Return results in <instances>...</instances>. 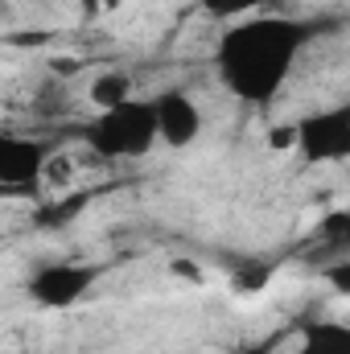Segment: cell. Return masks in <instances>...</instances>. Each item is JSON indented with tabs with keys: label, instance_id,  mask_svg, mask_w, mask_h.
Masks as SVG:
<instances>
[{
	"label": "cell",
	"instance_id": "1",
	"mask_svg": "<svg viewBox=\"0 0 350 354\" xmlns=\"http://www.w3.org/2000/svg\"><path fill=\"white\" fill-rule=\"evenodd\" d=\"M322 29H326L322 21L284 17V12L243 17L219 37L214 71L235 99H243L252 107H268L280 95V87L288 83L305 46L313 37H322Z\"/></svg>",
	"mask_w": 350,
	"mask_h": 354
},
{
	"label": "cell",
	"instance_id": "2",
	"mask_svg": "<svg viewBox=\"0 0 350 354\" xmlns=\"http://www.w3.org/2000/svg\"><path fill=\"white\" fill-rule=\"evenodd\" d=\"M83 140L91 145V153L107 157V161H140L153 153L157 145V115H153V99H124L116 107L95 111Z\"/></svg>",
	"mask_w": 350,
	"mask_h": 354
},
{
	"label": "cell",
	"instance_id": "3",
	"mask_svg": "<svg viewBox=\"0 0 350 354\" xmlns=\"http://www.w3.org/2000/svg\"><path fill=\"white\" fill-rule=\"evenodd\" d=\"M297 153L309 165H330L350 157V107H326L297 120Z\"/></svg>",
	"mask_w": 350,
	"mask_h": 354
},
{
	"label": "cell",
	"instance_id": "4",
	"mask_svg": "<svg viewBox=\"0 0 350 354\" xmlns=\"http://www.w3.org/2000/svg\"><path fill=\"white\" fill-rule=\"evenodd\" d=\"M99 268L95 264H75V260H58V264L37 268L25 280V297L42 309H75L91 292Z\"/></svg>",
	"mask_w": 350,
	"mask_h": 354
},
{
	"label": "cell",
	"instance_id": "5",
	"mask_svg": "<svg viewBox=\"0 0 350 354\" xmlns=\"http://www.w3.org/2000/svg\"><path fill=\"white\" fill-rule=\"evenodd\" d=\"M50 165V145L17 132H0V194H29Z\"/></svg>",
	"mask_w": 350,
	"mask_h": 354
},
{
	"label": "cell",
	"instance_id": "6",
	"mask_svg": "<svg viewBox=\"0 0 350 354\" xmlns=\"http://www.w3.org/2000/svg\"><path fill=\"white\" fill-rule=\"evenodd\" d=\"M153 115H157V145L190 149L202 136V111L185 91H161L153 99Z\"/></svg>",
	"mask_w": 350,
	"mask_h": 354
},
{
	"label": "cell",
	"instance_id": "7",
	"mask_svg": "<svg viewBox=\"0 0 350 354\" xmlns=\"http://www.w3.org/2000/svg\"><path fill=\"white\" fill-rule=\"evenodd\" d=\"M297 354H350V326H342V322H313V326H305Z\"/></svg>",
	"mask_w": 350,
	"mask_h": 354
},
{
	"label": "cell",
	"instance_id": "8",
	"mask_svg": "<svg viewBox=\"0 0 350 354\" xmlns=\"http://www.w3.org/2000/svg\"><path fill=\"white\" fill-rule=\"evenodd\" d=\"M124 99H132V79L124 75V71H103L95 83H91V103L103 111V107H116V103H124Z\"/></svg>",
	"mask_w": 350,
	"mask_h": 354
},
{
	"label": "cell",
	"instance_id": "9",
	"mask_svg": "<svg viewBox=\"0 0 350 354\" xmlns=\"http://www.w3.org/2000/svg\"><path fill=\"white\" fill-rule=\"evenodd\" d=\"M202 12H210L214 21H243V17H256V12H268L272 4L280 0H198Z\"/></svg>",
	"mask_w": 350,
	"mask_h": 354
},
{
	"label": "cell",
	"instance_id": "10",
	"mask_svg": "<svg viewBox=\"0 0 350 354\" xmlns=\"http://www.w3.org/2000/svg\"><path fill=\"white\" fill-rule=\"evenodd\" d=\"M272 280V264H243L235 276H231V284H235V292H260L264 284Z\"/></svg>",
	"mask_w": 350,
	"mask_h": 354
},
{
	"label": "cell",
	"instance_id": "11",
	"mask_svg": "<svg viewBox=\"0 0 350 354\" xmlns=\"http://www.w3.org/2000/svg\"><path fill=\"white\" fill-rule=\"evenodd\" d=\"M268 145H272L276 153H297V120H293V124H276V128L268 132Z\"/></svg>",
	"mask_w": 350,
	"mask_h": 354
},
{
	"label": "cell",
	"instance_id": "12",
	"mask_svg": "<svg viewBox=\"0 0 350 354\" xmlns=\"http://www.w3.org/2000/svg\"><path fill=\"white\" fill-rule=\"evenodd\" d=\"M0 4H4V0H0Z\"/></svg>",
	"mask_w": 350,
	"mask_h": 354
}]
</instances>
